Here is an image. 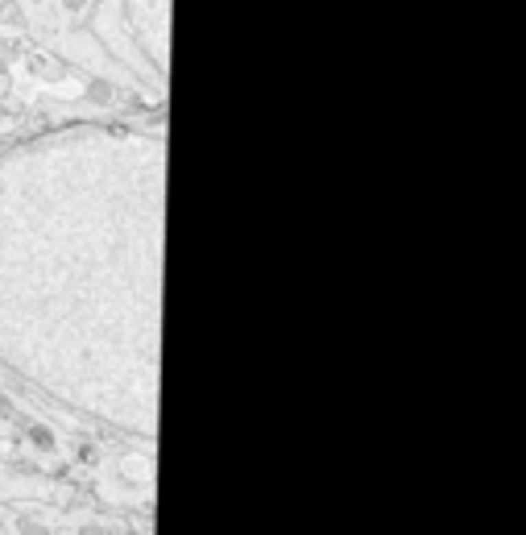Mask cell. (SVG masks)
Returning <instances> with one entry per match:
<instances>
[{"label":"cell","instance_id":"obj_1","mask_svg":"<svg viewBox=\"0 0 526 535\" xmlns=\"http://www.w3.org/2000/svg\"><path fill=\"white\" fill-rule=\"evenodd\" d=\"M166 146L83 125L0 154V357L58 398L154 423Z\"/></svg>","mask_w":526,"mask_h":535}]
</instances>
